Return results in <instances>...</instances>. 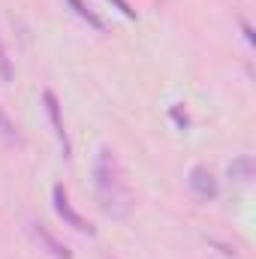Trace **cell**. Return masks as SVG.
I'll use <instances>...</instances> for the list:
<instances>
[{
    "label": "cell",
    "mask_w": 256,
    "mask_h": 259,
    "mask_svg": "<svg viewBox=\"0 0 256 259\" xmlns=\"http://www.w3.org/2000/svg\"><path fill=\"white\" fill-rule=\"evenodd\" d=\"M94 190H97V202L100 211L112 220H127L133 211V193L124 178V169L115 157L112 148H100L97 160H94Z\"/></svg>",
    "instance_id": "cell-1"
},
{
    "label": "cell",
    "mask_w": 256,
    "mask_h": 259,
    "mask_svg": "<svg viewBox=\"0 0 256 259\" xmlns=\"http://www.w3.org/2000/svg\"><path fill=\"white\" fill-rule=\"evenodd\" d=\"M52 205H55V214L64 220L66 226H72L75 232H81V235H94V226L72 208V202H69V193H66L64 184H55L52 187Z\"/></svg>",
    "instance_id": "cell-2"
},
{
    "label": "cell",
    "mask_w": 256,
    "mask_h": 259,
    "mask_svg": "<svg viewBox=\"0 0 256 259\" xmlns=\"http://www.w3.org/2000/svg\"><path fill=\"white\" fill-rule=\"evenodd\" d=\"M187 184H190L193 196L202 199V202H211V199H217V193H220V184H217V178H214V172L208 166H193Z\"/></svg>",
    "instance_id": "cell-3"
},
{
    "label": "cell",
    "mask_w": 256,
    "mask_h": 259,
    "mask_svg": "<svg viewBox=\"0 0 256 259\" xmlns=\"http://www.w3.org/2000/svg\"><path fill=\"white\" fill-rule=\"evenodd\" d=\"M42 103H46V112H49L52 130H55V136H58V142H61V148H64V157H69V139H66L64 118H61V103H58V97H55L52 91H46V94H42Z\"/></svg>",
    "instance_id": "cell-4"
},
{
    "label": "cell",
    "mask_w": 256,
    "mask_h": 259,
    "mask_svg": "<svg viewBox=\"0 0 256 259\" xmlns=\"http://www.w3.org/2000/svg\"><path fill=\"white\" fill-rule=\"evenodd\" d=\"M30 235L52 253L55 259H72V253H69V247H66L64 241H58L52 232H49V226H42V223H30Z\"/></svg>",
    "instance_id": "cell-5"
},
{
    "label": "cell",
    "mask_w": 256,
    "mask_h": 259,
    "mask_svg": "<svg viewBox=\"0 0 256 259\" xmlns=\"http://www.w3.org/2000/svg\"><path fill=\"white\" fill-rule=\"evenodd\" d=\"M66 3H69V9H72L81 21H88L94 30H106V21H103L94 9H88V3H84V0H66Z\"/></svg>",
    "instance_id": "cell-6"
},
{
    "label": "cell",
    "mask_w": 256,
    "mask_h": 259,
    "mask_svg": "<svg viewBox=\"0 0 256 259\" xmlns=\"http://www.w3.org/2000/svg\"><path fill=\"white\" fill-rule=\"evenodd\" d=\"M229 175L238 181V184H247L250 178H253V157H238V160H232L229 163Z\"/></svg>",
    "instance_id": "cell-7"
},
{
    "label": "cell",
    "mask_w": 256,
    "mask_h": 259,
    "mask_svg": "<svg viewBox=\"0 0 256 259\" xmlns=\"http://www.w3.org/2000/svg\"><path fill=\"white\" fill-rule=\"evenodd\" d=\"M0 142H6V145H12V142H18V130L12 124V118L0 109Z\"/></svg>",
    "instance_id": "cell-8"
},
{
    "label": "cell",
    "mask_w": 256,
    "mask_h": 259,
    "mask_svg": "<svg viewBox=\"0 0 256 259\" xmlns=\"http://www.w3.org/2000/svg\"><path fill=\"white\" fill-rule=\"evenodd\" d=\"M0 81H12V58H9L3 39H0Z\"/></svg>",
    "instance_id": "cell-9"
},
{
    "label": "cell",
    "mask_w": 256,
    "mask_h": 259,
    "mask_svg": "<svg viewBox=\"0 0 256 259\" xmlns=\"http://www.w3.org/2000/svg\"><path fill=\"white\" fill-rule=\"evenodd\" d=\"M112 3H115V6H118V9H121V12H124V15H127V18H136V9H133V6H130L127 0H112Z\"/></svg>",
    "instance_id": "cell-10"
},
{
    "label": "cell",
    "mask_w": 256,
    "mask_h": 259,
    "mask_svg": "<svg viewBox=\"0 0 256 259\" xmlns=\"http://www.w3.org/2000/svg\"><path fill=\"white\" fill-rule=\"evenodd\" d=\"M172 118H175L181 127H187V115H181V109H172Z\"/></svg>",
    "instance_id": "cell-11"
},
{
    "label": "cell",
    "mask_w": 256,
    "mask_h": 259,
    "mask_svg": "<svg viewBox=\"0 0 256 259\" xmlns=\"http://www.w3.org/2000/svg\"><path fill=\"white\" fill-rule=\"evenodd\" d=\"M241 27H244V36H247V42H253V27H250V24H247V21H244V24H241Z\"/></svg>",
    "instance_id": "cell-12"
}]
</instances>
